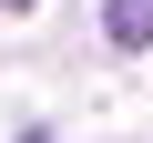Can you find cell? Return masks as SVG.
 I'll list each match as a JSON object with an SVG mask.
<instances>
[{
    "mask_svg": "<svg viewBox=\"0 0 153 143\" xmlns=\"http://www.w3.org/2000/svg\"><path fill=\"white\" fill-rule=\"evenodd\" d=\"M0 10H31V0H0Z\"/></svg>",
    "mask_w": 153,
    "mask_h": 143,
    "instance_id": "cell-2",
    "label": "cell"
},
{
    "mask_svg": "<svg viewBox=\"0 0 153 143\" xmlns=\"http://www.w3.org/2000/svg\"><path fill=\"white\" fill-rule=\"evenodd\" d=\"M102 21H112V41H123V51H143V41H153V0H112Z\"/></svg>",
    "mask_w": 153,
    "mask_h": 143,
    "instance_id": "cell-1",
    "label": "cell"
},
{
    "mask_svg": "<svg viewBox=\"0 0 153 143\" xmlns=\"http://www.w3.org/2000/svg\"><path fill=\"white\" fill-rule=\"evenodd\" d=\"M21 143H51V133H21Z\"/></svg>",
    "mask_w": 153,
    "mask_h": 143,
    "instance_id": "cell-3",
    "label": "cell"
}]
</instances>
